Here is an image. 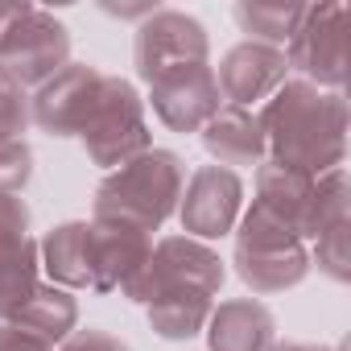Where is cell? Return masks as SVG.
<instances>
[{
	"mask_svg": "<svg viewBox=\"0 0 351 351\" xmlns=\"http://www.w3.org/2000/svg\"><path fill=\"white\" fill-rule=\"evenodd\" d=\"M269 351H343V347H314V343H273Z\"/></svg>",
	"mask_w": 351,
	"mask_h": 351,
	"instance_id": "28",
	"label": "cell"
},
{
	"mask_svg": "<svg viewBox=\"0 0 351 351\" xmlns=\"http://www.w3.org/2000/svg\"><path fill=\"white\" fill-rule=\"evenodd\" d=\"M25 236H29V207H25V199L0 191V248H9V244H17Z\"/></svg>",
	"mask_w": 351,
	"mask_h": 351,
	"instance_id": "25",
	"label": "cell"
},
{
	"mask_svg": "<svg viewBox=\"0 0 351 351\" xmlns=\"http://www.w3.org/2000/svg\"><path fill=\"white\" fill-rule=\"evenodd\" d=\"M153 252V236L112 223V219H91L87 223V289L95 293H124L136 273L145 269Z\"/></svg>",
	"mask_w": 351,
	"mask_h": 351,
	"instance_id": "10",
	"label": "cell"
},
{
	"mask_svg": "<svg viewBox=\"0 0 351 351\" xmlns=\"http://www.w3.org/2000/svg\"><path fill=\"white\" fill-rule=\"evenodd\" d=\"M29 173H34V149L25 141H0V191L5 195L25 191Z\"/></svg>",
	"mask_w": 351,
	"mask_h": 351,
	"instance_id": "23",
	"label": "cell"
},
{
	"mask_svg": "<svg viewBox=\"0 0 351 351\" xmlns=\"http://www.w3.org/2000/svg\"><path fill=\"white\" fill-rule=\"evenodd\" d=\"M236 273L256 298L285 293L310 273V248L289 223L248 207L236 228Z\"/></svg>",
	"mask_w": 351,
	"mask_h": 351,
	"instance_id": "3",
	"label": "cell"
},
{
	"mask_svg": "<svg viewBox=\"0 0 351 351\" xmlns=\"http://www.w3.org/2000/svg\"><path fill=\"white\" fill-rule=\"evenodd\" d=\"M79 141L87 157L104 169H120L124 161L141 157L149 145V124H145V99L136 87L120 75H104V87L79 128Z\"/></svg>",
	"mask_w": 351,
	"mask_h": 351,
	"instance_id": "5",
	"label": "cell"
},
{
	"mask_svg": "<svg viewBox=\"0 0 351 351\" xmlns=\"http://www.w3.org/2000/svg\"><path fill=\"white\" fill-rule=\"evenodd\" d=\"M46 343H62L71 330H79V302L71 298V289L62 285H50V281H38V289L5 318Z\"/></svg>",
	"mask_w": 351,
	"mask_h": 351,
	"instance_id": "17",
	"label": "cell"
},
{
	"mask_svg": "<svg viewBox=\"0 0 351 351\" xmlns=\"http://www.w3.org/2000/svg\"><path fill=\"white\" fill-rule=\"evenodd\" d=\"M62 351H132L124 339L99 330V326H87V330H71L62 339Z\"/></svg>",
	"mask_w": 351,
	"mask_h": 351,
	"instance_id": "26",
	"label": "cell"
},
{
	"mask_svg": "<svg viewBox=\"0 0 351 351\" xmlns=\"http://www.w3.org/2000/svg\"><path fill=\"white\" fill-rule=\"evenodd\" d=\"M265 132V153L277 165L322 173L339 169L347 157V99L343 91H322L306 79H285L256 112Z\"/></svg>",
	"mask_w": 351,
	"mask_h": 351,
	"instance_id": "1",
	"label": "cell"
},
{
	"mask_svg": "<svg viewBox=\"0 0 351 351\" xmlns=\"http://www.w3.org/2000/svg\"><path fill=\"white\" fill-rule=\"evenodd\" d=\"M223 261L215 248H207L203 240H191V236H165L153 244L145 269L136 273V281L124 289V298L149 306L157 298H169V293H203V298H215L223 289Z\"/></svg>",
	"mask_w": 351,
	"mask_h": 351,
	"instance_id": "6",
	"label": "cell"
},
{
	"mask_svg": "<svg viewBox=\"0 0 351 351\" xmlns=\"http://www.w3.org/2000/svg\"><path fill=\"white\" fill-rule=\"evenodd\" d=\"M71 62V29L34 5H0V71L38 91Z\"/></svg>",
	"mask_w": 351,
	"mask_h": 351,
	"instance_id": "4",
	"label": "cell"
},
{
	"mask_svg": "<svg viewBox=\"0 0 351 351\" xmlns=\"http://www.w3.org/2000/svg\"><path fill=\"white\" fill-rule=\"evenodd\" d=\"M211 54V42H207V29L191 17V13H178V9H153L141 29H136V46H132V58H136V75L145 83L178 71V66H195V62H207Z\"/></svg>",
	"mask_w": 351,
	"mask_h": 351,
	"instance_id": "8",
	"label": "cell"
},
{
	"mask_svg": "<svg viewBox=\"0 0 351 351\" xmlns=\"http://www.w3.org/2000/svg\"><path fill=\"white\" fill-rule=\"evenodd\" d=\"M186 186V165L169 149H145L141 157L112 169L95 191V219L128 223L153 236L173 211H178Z\"/></svg>",
	"mask_w": 351,
	"mask_h": 351,
	"instance_id": "2",
	"label": "cell"
},
{
	"mask_svg": "<svg viewBox=\"0 0 351 351\" xmlns=\"http://www.w3.org/2000/svg\"><path fill=\"white\" fill-rule=\"evenodd\" d=\"M42 281V256L38 240H17L9 248H0V322H5Z\"/></svg>",
	"mask_w": 351,
	"mask_h": 351,
	"instance_id": "21",
	"label": "cell"
},
{
	"mask_svg": "<svg viewBox=\"0 0 351 351\" xmlns=\"http://www.w3.org/2000/svg\"><path fill=\"white\" fill-rule=\"evenodd\" d=\"M289 71L322 91H343L347 75V9L343 5H310L298 34L285 46Z\"/></svg>",
	"mask_w": 351,
	"mask_h": 351,
	"instance_id": "7",
	"label": "cell"
},
{
	"mask_svg": "<svg viewBox=\"0 0 351 351\" xmlns=\"http://www.w3.org/2000/svg\"><path fill=\"white\" fill-rule=\"evenodd\" d=\"M314 173H302V169H289V165H277V161H261L256 165V199L252 207L269 211L273 219L289 223L293 232L302 228V215L310 207V195H314Z\"/></svg>",
	"mask_w": 351,
	"mask_h": 351,
	"instance_id": "16",
	"label": "cell"
},
{
	"mask_svg": "<svg viewBox=\"0 0 351 351\" xmlns=\"http://www.w3.org/2000/svg\"><path fill=\"white\" fill-rule=\"evenodd\" d=\"M203 149L215 157V165L223 169H240V165H261L269 153H265V132H261V120L256 112L248 108H219L203 128Z\"/></svg>",
	"mask_w": 351,
	"mask_h": 351,
	"instance_id": "14",
	"label": "cell"
},
{
	"mask_svg": "<svg viewBox=\"0 0 351 351\" xmlns=\"http://www.w3.org/2000/svg\"><path fill=\"white\" fill-rule=\"evenodd\" d=\"M310 5H281V0H252V5H236V25L248 34V42L277 46L285 50L289 38L298 34L302 17Z\"/></svg>",
	"mask_w": 351,
	"mask_h": 351,
	"instance_id": "19",
	"label": "cell"
},
{
	"mask_svg": "<svg viewBox=\"0 0 351 351\" xmlns=\"http://www.w3.org/2000/svg\"><path fill=\"white\" fill-rule=\"evenodd\" d=\"M285 79H289L285 50L261 46V42L232 46L215 71V87H219L223 108H248V112H252V104H265Z\"/></svg>",
	"mask_w": 351,
	"mask_h": 351,
	"instance_id": "13",
	"label": "cell"
},
{
	"mask_svg": "<svg viewBox=\"0 0 351 351\" xmlns=\"http://www.w3.org/2000/svg\"><path fill=\"white\" fill-rule=\"evenodd\" d=\"M42 269L50 273V285L62 289H87V223H58L38 240Z\"/></svg>",
	"mask_w": 351,
	"mask_h": 351,
	"instance_id": "18",
	"label": "cell"
},
{
	"mask_svg": "<svg viewBox=\"0 0 351 351\" xmlns=\"http://www.w3.org/2000/svg\"><path fill=\"white\" fill-rule=\"evenodd\" d=\"M0 351H54V343H46L13 322H0Z\"/></svg>",
	"mask_w": 351,
	"mask_h": 351,
	"instance_id": "27",
	"label": "cell"
},
{
	"mask_svg": "<svg viewBox=\"0 0 351 351\" xmlns=\"http://www.w3.org/2000/svg\"><path fill=\"white\" fill-rule=\"evenodd\" d=\"M310 265H318L330 281H347V228H335V232H326V236H318L314 240V252H310Z\"/></svg>",
	"mask_w": 351,
	"mask_h": 351,
	"instance_id": "24",
	"label": "cell"
},
{
	"mask_svg": "<svg viewBox=\"0 0 351 351\" xmlns=\"http://www.w3.org/2000/svg\"><path fill=\"white\" fill-rule=\"evenodd\" d=\"M29 124V95L0 71V141H21Z\"/></svg>",
	"mask_w": 351,
	"mask_h": 351,
	"instance_id": "22",
	"label": "cell"
},
{
	"mask_svg": "<svg viewBox=\"0 0 351 351\" xmlns=\"http://www.w3.org/2000/svg\"><path fill=\"white\" fill-rule=\"evenodd\" d=\"M240 207H244V182L240 173L223 169V165H203L195 169L186 186H182V199H178V219H182V232L191 240H219V236H232L236 223H240Z\"/></svg>",
	"mask_w": 351,
	"mask_h": 351,
	"instance_id": "9",
	"label": "cell"
},
{
	"mask_svg": "<svg viewBox=\"0 0 351 351\" xmlns=\"http://www.w3.org/2000/svg\"><path fill=\"white\" fill-rule=\"evenodd\" d=\"M273 314L256 298L219 302L207 318V343L211 351H269L273 347Z\"/></svg>",
	"mask_w": 351,
	"mask_h": 351,
	"instance_id": "15",
	"label": "cell"
},
{
	"mask_svg": "<svg viewBox=\"0 0 351 351\" xmlns=\"http://www.w3.org/2000/svg\"><path fill=\"white\" fill-rule=\"evenodd\" d=\"M104 87V71L87 62H66L54 79H46L29 99V120L50 136H79L95 95Z\"/></svg>",
	"mask_w": 351,
	"mask_h": 351,
	"instance_id": "12",
	"label": "cell"
},
{
	"mask_svg": "<svg viewBox=\"0 0 351 351\" xmlns=\"http://www.w3.org/2000/svg\"><path fill=\"white\" fill-rule=\"evenodd\" d=\"M149 104L157 112V120L173 132H199L219 108V87H215V66L211 62H195V66H178L161 79L149 83Z\"/></svg>",
	"mask_w": 351,
	"mask_h": 351,
	"instance_id": "11",
	"label": "cell"
},
{
	"mask_svg": "<svg viewBox=\"0 0 351 351\" xmlns=\"http://www.w3.org/2000/svg\"><path fill=\"white\" fill-rule=\"evenodd\" d=\"M215 310V298H203V293H169V298H157L149 302V326L169 339V343H186L195 339L207 318Z\"/></svg>",
	"mask_w": 351,
	"mask_h": 351,
	"instance_id": "20",
	"label": "cell"
}]
</instances>
